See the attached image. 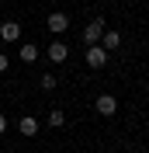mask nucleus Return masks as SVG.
I'll list each match as a JSON object with an SVG mask.
<instances>
[{
  "label": "nucleus",
  "instance_id": "1",
  "mask_svg": "<svg viewBox=\"0 0 149 153\" xmlns=\"http://www.w3.org/2000/svg\"><path fill=\"white\" fill-rule=\"evenodd\" d=\"M83 63L90 70H101L104 63H108V49L101 45V42H97V45H87V56H83Z\"/></svg>",
  "mask_w": 149,
  "mask_h": 153
},
{
  "label": "nucleus",
  "instance_id": "2",
  "mask_svg": "<svg viewBox=\"0 0 149 153\" xmlns=\"http://www.w3.org/2000/svg\"><path fill=\"white\" fill-rule=\"evenodd\" d=\"M94 111L101 115V118H111V115L118 111V97L114 94H101L97 101H94Z\"/></svg>",
  "mask_w": 149,
  "mask_h": 153
},
{
  "label": "nucleus",
  "instance_id": "3",
  "mask_svg": "<svg viewBox=\"0 0 149 153\" xmlns=\"http://www.w3.org/2000/svg\"><path fill=\"white\" fill-rule=\"evenodd\" d=\"M101 35H104V21L94 18L90 25L83 28V45H97V42H101Z\"/></svg>",
  "mask_w": 149,
  "mask_h": 153
},
{
  "label": "nucleus",
  "instance_id": "4",
  "mask_svg": "<svg viewBox=\"0 0 149 153\" xmlns=\"http://www.w3.org/2000/svg\"><path fill=\"white\" fill-rule=\"evenodd\" d=\"M45 25H49V31H52V35H63V31L69 28V14H63V10H52Z\"/></svg>",
  "mask_w": 149,
  "mask_h": 153
},
{
  "label": "nucleus",
  "instance_id": "5",
  "mask_svg": "<svg viewBox=\"0 0 149 153\" xmlns=\"http://www.w3.org/2000/svg\"><path fill=\"white\" fill-rule=\"evenodd\" d=\"M0 42H21V25L18 21H4L0 25Z\"/></svg>",
  "mask_w": 149,
  "mask_h": 153
},
{
  "label": "nucleus",
  "instance_id": "6",
  "mask_svg": "<svg viewBox=\"0 0 149 153\" xmlns=\"http://www.w3.org/2000/svg\"><path fill=\"white\" fill-rule=\"evenodd\" d=\"M49 59H52V63H66V59H69V45L56 38V42L49 45Z\"/></svg>",
  "mask_w": 149,
  "mask_h": 153
},
{
  "label": "nucleus",
  "instance_id": "7",
  "mask_svg": "<svg viewBox=\"0 0 149 153\" xmlns=\"http://www.w3.org/2000/svg\"><path fill=\"white\" fill-rule=\"evenodd\" d=\"M18 132L28 136V139H31V136H38V118H35V115H24V118L18 122Z\"/></svg>",
  "mask_w": 149,
  "mask_h": 153
},
{
  "label": "nucleus",
  "instance_id": "8",
  "mask_svg": "<svg viewBox=\"0 0 149 153\" xmlns=\"http://www.w3.org/2000/svg\"><path fill=\"white\" fill-rule=\"evenodd\" d=\"M101 45L108 49V52H114V49H121V35H118V31H108V28H104V35H101Z\"/></svg>",
  "mask_w": 149,
  "mask_h": 153
},
{
  "label": "nucleus",
  "instance_id": "9",
  "mask_svg": "<svg viewBox=\"0 0 149 153\" xmlns=\"http://www.w3.org/2000/svg\"><path fill=\"white\" fill-rule=\"evenodd\" d=\"M38 59V45L35 42H24V45H21V63H35Z\"/></svg>",
  "mask_w": 149,
  "mask_h": 153
},
{
  "label": "nucleus",
  "instance_id": "10",
  "mask_svg": "<svg viewBox=\"0 0 149 153\" xmlns=\"http://www.w3.org/2000/svg\"><path fill=\"white\" fill-rule=\"evenodd\" d=\"M49 125H52V129H63L66 125V111L63 108H52V111H49Z\"/></svg>",
  "mask_w": 149,
  "mask_h": 153
},
{
  "label": "nucleus",
  "instance_id": "11",
  "mask_svg": "<svg viewBox=\"0 0 149 153\" xmlns=\"http://www.w3.org/2000/svg\"><path fill=\"white\" fill-rule=\"evenodd\" d=\"M38 84H42V91H56V76H52V73H45Z\"/></svg>",
  "mask_w": 149,
  "mask_h": 153
},
{
  "label": "nucleus",
  "instance_id": "12",
  "mask_svg": "<svg viewBox=\"0 0 149 153\" xmlns=\"http://www.w3.org/2000/svg\"><path fill=\"white\" fill-rule=\"evenodd\" d=\"M7 66H10V56H7V52H0V73H7Z\"/></svg>",
  "mask_w": 149,
  "mask_h": 153
},
{
  "label": "nucleus",
  "instance_id": "13",
  "mask_svg": "<svg viewBox=\"0 0 149 153\" xmlns=\"http://www.w3.org/2000/svg\"><path fill=\"white\" fill-rule=\"evenodd\" d=\"M0 132H7V115H0Z\"/></svg>",
  "mask_w": 149,
  "mask_h": 153
},
{
  "label": "nucleus",
  "instance_id": "14",
  "mask_svg": "<svg viewBox=\"0 0 149 153\" xmlns=\"http://www.w3.org/2000/svg\"><path fill=\"white\" fill-rule=\"evenodd\" d=\"M97 4H108V0H97Z\"/></svg>",
  "mask_w": 149,
  "mask_h": 153
}]
</instances>
